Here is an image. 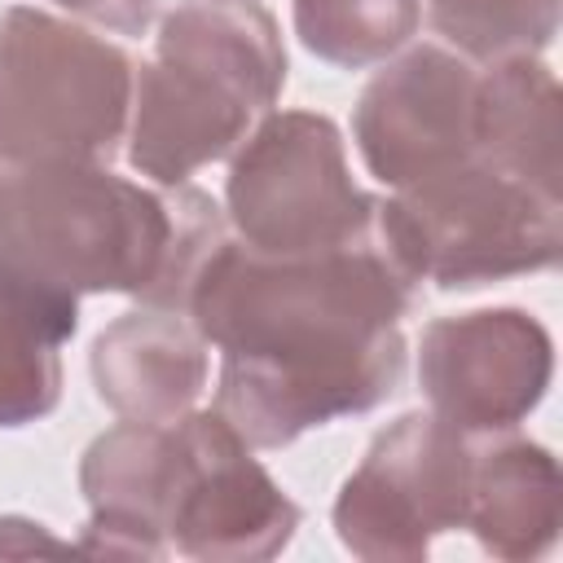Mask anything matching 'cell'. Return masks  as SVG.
<instances>
[{"mask_svg": "<svg viewBox=\"0 0 563 563\" xmlns=\"http://www.w3.org/2000/svg\"><path fill=\"white\" fill-rule=\"evenodd\" d=\"M299 519L295 497L220 409H189L172 422L163 537L176 554L202 563L273 559L290 545Z\"/></svg>", "mask_w": 563, "mask_h": 563, "instance_id": "cell-8", "label": "cell"}, {"mask_svg": "<svg viewBox=\"0 0 563 563\" xmlns=\"http://www.w3.org/2000/svg\"><path fill=\"white\" fill-rule=\"evenodd\" d=\"M57 4L62 13L88 22V26H101V31H114V35H141L150 31V22L158 18L163 0H48Z\"/></svg>", "mask_w": 563, "mask_h": 563, "instance_id": "cell-17", "label": "cell"}, {"mask_svg": "<svg viewBox=\"0 0 563 563\" xmlns=\"http://www.w3.org/2000/svg\"><path fill=\"white\" fill-rule=\"evenodd\" d=\"M79 330V299L0 260V427H31L62 400V343Z\"/></svg>", "mask_w": 563, "mask_h": 563, "instance_id": "cell-14", "label": "cell"}, {"mask_svg": "<svg viewBox=\"0 0 563 563\" xmlns=\"http://www.w3.org/2000/svg\"><path fill=\"white\" fill-rule=\"evenodd\" d=\"M136 62L35 4L0 13V163H110L128 141Z\"/></svg>", "mask_w": 563, "mask_h": 563, "instance_id": "cell-4", "label": "cell"}, {"mask_svg": "<svg viewBox=\"0 0 563 563\" xmlns=\"http://www.w3.org/2000/svg\"><path fill=\"white\" fill-rule=\"evenodd\" d=\"M286 44L260 0H185L132 75L128 163L158 189L229 158L286 88Z\"/></svg>", "mask_w": 563, "mask_h": 563, "instance_id": "cell-2", "label": "cell"}, {"mask_svg": "<svg viewBox=\"0 0 563 563\" xmlns=\"http://www.w3.org/2000/svg\"><path fill=\"white\" fill-rule=\"evenodd\" d=\"M229 158L224 216L251 251L317 255L374 233L378 198L352 180L334 119L268 110Z\"/></svg>", "mask_w": 563, "mask_h": 563, "instance_id": "cell-6", "label": "cell"}, {"mask_svg": "<svg viewBox=\"0 0 563 563\" xmlns=\"http://www.w3.org/2000/svg\"><path fill=\"white\" fill-rule=\"evenodd\" d=\"M92 387L128 422H176L207 391V339L185 312L132 308L114 317L88 352Z\"/></svg>", "mask_w": 563, "mask_h": 563, "instance_id": "cell-11", "label": "cell"}, {"mask_svg": "<svg viewBox=\"0 0 563 563\" xmlns=\"http://www.w3.org/2000/svg\"><path fill=\"white\" fill-rule=\"evenodd\" d=\"M172 202L110 163H0V260L66 295H145L163 268Z\"/></svg>", "mask_w": 563, "mask_h": 563, "instance_id": "cell-3", "label": "cell"}, {"mask_svg": "<svg viewBox=\"0 0 563 563\" xmlns=\"http://www.w3.org/2000/svg\"><path fill=\"white\" fill-rule=\"evenodd\" d=\"M475 444L440 413H400L339 484L334 537L369 563L427 559L431 541L466 523Z\"/></svg>", "mask_w": 563, "mask_h": 563, "instance_id": "cell-7", "label": "cell"}, {"mask_svg": "<svg viewBox=\"0 0 563 563\" xmlns=\"http://www.w3.org/2000/svg\"><path fill=\"white\" fill-rule=\"evenodd\" d=\"M418 282L369 238L317 255H264L229 233L198 268L185 317L220 352L216 409L251 449L369 413L405 378L400 321Z\"/></svg>", "mask_w": 563, "mask_h": 563, "instance_id": "cell-1", "label": "cell"}, {"mask_svg": "<svg viewBox=\"0 0 563 563\" xmlns=\"http://www.w3.org/2000/svg\"><path fill=\"white\" fill-rule=\"evenodd\" d=\"M374 224L396 264L435 290H479L541 273L563 251V202L479 154L378 198Z\"/></svg>", "mask_w": 563, "mask_h": 563, "instance_id": "cell-5", "label": "cell"}, {"mask_svg": "<svg viewBox=\"0 0 563 563\" xmlns=\"http://www.w3.org/2000/svg\"><path fill=\"white\" fill-rule=\"evenodd\" d=\"M475 154L559 198V79L541 57H497L475 84Z\"/></svg>", "mask_w": 563, "mask_h": 563, "instance_id": "cell-13", "label": "cell"}, {"mask_svg": "<svg viewBox=\"0 0 563 563\" xmlns=\"http://www.w3.org/2000/svg\"><path fill=\"white\" fill-rule=\"evenodd\" d=\"M75 550L70 541H57L44 523L22 519V515H0V559H22V554H62Z\"/></svg>", "mask_w": 563, "mask_h": 563, "instance_id": "cell-18", "label": "cell"}, {"mask_svg": "<svg viewBox=\"0 0 563 563\" xmlns=\"http://www.w3.org/2000/svg\"><path fill=\"white\" fill-rule=\"evenodd\" d=\"M563 519V479L545 444L523 435H493L471 457V497L466 523L479 550L493 559H541Z\"/></svg>", "mask_w": 563, "mask_h": 563, "instance_id": "cell-12", "label": "cell"}, {"mask_svg": "<svg viewBox=\"0 0 563 563\" xmlns=\"http://www.w3.org/2000/svg\"><path fill=\"white\" fill-rule=\"evenodd\" d=\"M479 62L444 40L405 44L361 88L352 141L361 163L387 189H409L475 154Z\"/></svg>", "mask_w": 563, "mask_h": 563, "instance_id": "cell-9", "label": "cell"}, {"mask_svg": "<svg viewBox=\"0 0 563 563\" xmlns=\"http://www.w3.org/2000/svg\"><path fill=\"white\" fill-rule=\"evenodd\" d=\"M299 44L339 70H369L413 44L422 0H290Z\"/></svg>", "mask_w": 563, "mask_h": 563, "instance_id": "cell-15", "label": "cell"}, {"mask_svg": "<svg viewBox=\"0 0 563 563\" xmlns=\"http://www.w3.org/2000/svg\"><path fill=\"white\" fill-rule=\"evenodd\" d=\"M554 343L528 308L435 317L418 343V387L462 435L515 431L550 391Z\"/></svg>", "mask_w": 563, "mask_h": 563, "instance_id": "cell-10", "label": "cell"}, {"mask_svg": "<svg viewBox=\"0 0 563 563\" xmlns=\"http://www.w3.org/2000/svg\"><path fill=\"white\" fill-rule=\"evenodd\" d=\"M435 35L471 62L541 57L559 35V0H422Z\"/></svg>", "mask_w": 563, "mask_h": 563, "instance_id": "cell-16", "label": "cell"}]
</instances>
